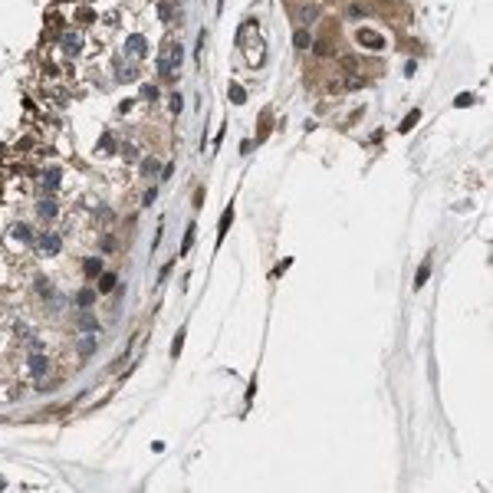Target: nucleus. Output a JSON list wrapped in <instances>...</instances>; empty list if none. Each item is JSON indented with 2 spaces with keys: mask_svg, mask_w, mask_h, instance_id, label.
<instances>
[{
  "mask_svg": "<svg viewBox=\"0 0 493 493\" xmlns=\"http://www.w3.org/2000/svg\"><path fill=\"white\" fill-rule=\"evenodd\" d=\"M155 96H158V89H155V86H145L142 89V99H155Z\"/></svg>",
  "mask_w": 493,
  "mask_h": 493,
  "instance_id": "28",
  "label": "nucleus"
},
{
  "mask_svg": "<svg viewBox=\"0 0 493 493\" xmlns=\"http://www.w3.org/2000/svg\"><path fill=\"white\" fill-rule=\"evenodd\" d=\"M96 352V336H82L79 339V355H92Z\"/></svg>",
  "mask_w": 493,
  "mask_h": 493,
  "instance_id": "11",
  "label": "nucleus"
},
{
  "mask_svg": "<svg viewBox=\"0 0 493 493\" xmlns=\"http://www.w3.org/2000/svg\"><path fill=\"white\" fill-rule=\"evenodd\" d=\"M362 86H365V76H349V82L342 89H362Z\"/></svg>",
  "mask_w": 493,
  "mask_h": 493,
  "instance_id": "27",
  "label": "nucleus"
},
{
  "mask_svg": "<svg viewBox=\"0 0 493 493\" xmlns=\"http://www.w3.org/2000/svg\"><path fill=\"white\" fill-rule=\"evenodd\" d=\"M26 368H30V375H33V378H40V375H43L46 368H50V362H46L43 355L36 352V355H30V362H26Z\"/></svg>",
  "mask_w": 493,
  "mask_h": 493,
  "instance_id": "5",
  "label": "nucleus"
},
{
  "mask_svg": "<svg viewBox=\"0 0 493 493\" xmlns=\"http://www.w3.org/2000/svg\"><path fill=\"white\" fill-rule=\"evenodd\" d=\"M227 96H230V102H237V105H243V102H247V92H243L240 86H230Z\"/></svg>",
  "mask_w": 493,
  "mask_h": 493,
  "instance_id": "19",
  "label": "nucleus"
},
{
  "mask_svg": "<svg viewBox=\"0 0 493 493\" xmlns=\"http://www.w3.org/2000/svg\"><path fill=\"white\" fill-rule=\"evenodd\" d=\"M13 237H17V240H26V243H33V230L26 227V224H17V227H13Z\"/></svg>",
  "mask_w": 493,
  "mask_h": 493,
  "instance_id": "17",
  "label": "nucleus"
},
{
  "mask_svg": "<svg viewBox=\"0 0 493 493\" xmlns=\"http://www.w3.org/2000/svg\"><path fill=\"white\" fill-rule=\"evenodd\" d=\"M427 276H431V266H421V270H417V276H415V286H417V289L427 283Z\"/></svg>",
  "mask_w": 493,
  "mask_h": 493,
  "instance_id": "23",
  "label": "nucleus"
},
{
  "mask_svg": "<svg viewBox=\"0 0 493 493\" xmlns=\"http://www.w3.org/2000/svg\"><path fill=\"white\" fill-rule=\"evenodd\" d=\"M316 17H319V7H316V3H306V7L299 10V20H303V23H312Z\"/></svg>",
  "mask_w": 493,
  "mask_h": 493,
  "instance_id": "12",
  "label": "nucleus"
},
{
  "mask_svg": "<svg viewBox=\"0 0 493 493\" xmlns=\"http://www.w3.org/2000/svg\"><path fill=\"white\" fill-rule=\"evenodd\" d=\"M79 46H82V40H79V33H76V30H69V33L63 36V50H66L69 56H79Z\"/></svg>",
  "mask_w": 493,
  "mask_h": 493,
  "instance_id": "6",
  "label": "nucleus"
},
{
  "mask_svg": "<svg viewBox=\"0 0 493 493\" xmlns=\"http://www.w3.org/2000/svg\"><path fill=\"white\" fill-rule=\"evenodd\" d=\"M76 322H79V329H82V332H96V329H99V319H96V316H89V312H82Z\"/></svg>",
  "mask_w": 493,
  "mask_h": 493,
  "instance_id": "10",
  "label": "nucleus"
},
{
  "mask_svg": "<svg viewBox=\"0 0 493 493\" xmlns=\"http://www.w3.org/2000/svg\"><path fill=\"white\" fill-rule=\"evenodd\" d=\"M112 286H115V276L112 273H99V293H112Z\"/></svg>",
  "mask_w": 493,
  "mask_h": 493,
  "instance_id": "15",
  "label": "nucleus"
},
{
  "mask_svg": "<svg viewBox=\"0 0 493 493\" xmlns=\"http://www.w3.org/2000/svg\"><path fill=\"white\" fill-rule=\"evenodd\" d=\"M181 105H184V102H181V96H171V112H181Z\"/></svg>",
  "mask_w": 493,
  "mask_h": 493,
  "instance_id": "29",
  "label": "nucleus"
},
{
  "mask_svg": "<svg viewBox=\"0 0 493 493\" xmlns=\"http://www.w3.org/2000/svg\"><path fill=\"white\" fill-rule=\"evenodd\" d=\"M115 76H119V82H131V79H138V73H135V66H129L125 59H115Z\"/></svg>",
  "mask_w": 493,
  "mask_h": 493,
  "instance_id": "3",
  "label": "nucleus"
},
{
  "mask_svg": "<svg viewBox=\"0 0 493 493\" xmlns=\"http://www.w3.org/2000/svg\"><path fill=\"white\" fill-rule=\"evenodd\" d=\"M359 43L362 46H372V50H385V36L375 30H359Z\"/></svg>",
  "mask_w": 493,
  "mask_h": 493,
  "instance_id": "2",
  "label": "nucleus"
},
{
  "mask_svg": "<svg viewBox=\"0 0 493 493\" xmlns=\"http://www.w3.org/2000/svg\"><path fill=\"white\" fill-rule=\"evenodd\" d=\"M158 17H161V20H171V17H175V7H171V3H158Z\"/></svg>",
  "mask_w": 493,
  "mask_h": 493,
  "instance_id": "24",
  "label": "nucleus"
},
{
  "mask_svg": "<svg viewBox=\"0 0 493 493\" xmlns=\"http://www.w3.org/2000/svg\"><path fill=\"white\" fill-rule=\"evenodd\" d=\"M230 220H234V208H227L224 210V217H220V237L227 234V227H230Z\"/></svg>",
  "mask_w": 493,
  "mask_h": 493,
  "instance_id": "22",
  "label": "nucleus"
},
{
  "mask_svg": "<svg viewBox=\"0 0 493 493\" xmlns=\"http://www.w3.org/2000/svg\"><path fill=\"white\" fill-rule=\"evenodd\" d=\"M293 43H296V50H306V46L312 43V36H309V30H296Z\"/></svg>",
  "mask_w": 493,
  "mask_h": 493,
  "instance_id": "14",
  "label": "nucleus"
},
{
  "mask_svg": "<svg viewBox=\"0 0 493 493\" xmlns=\"http://www.w3.org/2000/svg\"><path fill=\"white\" fill-rule=\"evenodd\" d=\"M40 217H46V220L56 217V204L53 201H43V204H40Z\"/></svg>",
  "mask_w": 493,
  "mask_h": 493,
  "instance_id": "21",
  "label": "nucleus"
},
{
  "mask_svg": "<svg viewBox=\"0 0 493 493\" xmlns=\"http://www.w3.org/2000/svg\"><path fill=\"white\" fill-rule=\"evenodd\" d=\"M417 122H421V109H411V112H408V115H405V119H401V125H398V131L405 135V131H411V129H415Z\"/></svg>",
  "mask_w": 493,
  "mask_h": 493,
  "instance_id": "9",
  "label": "nucleus"
},
{
  "mask_svg": "<svg viewBox=\"0 0 493 493\" xmlns=\"http://www.w3.org/2000/svg\"><path fill=\"white\" fill-rule=\"evenodd\" d=\"M82 270H86V276H99L102 273V260H99V257H89Z\"/></svg>",
  "mask_w": 493,
  "mask_h": 493,
  "instance_id": "13",
  "label": "nucleus"
},
{
  "mask_svg": "<svg viewBox=\"0 0 493 493\" xmlns=\"http://www.w3.org/2000/svg\"><path fill=\"white\" fill-rule=\"evenodd\" d=\"M194 234H197V227L191 224V227H187V237H184V243H181V253H184V250H191V243H194Z\"/></svg>",
  "mask_w": 493,
  "mask_h": 493,
  "instance_id": "25",
  "label": "nucleus"
},
{
  "mask_svg": "<svg viewBox=\"0 0 493 493\" xmlns=\"http://www.w3.org/2000/svg\"><path fill=\"white\" fill-rule=\"evenodd\" d=\"M96 303V293H89V289H82V293H76V306H82V309H89Z\"/></svg>",
  "mask_w": 493,
  "mask_h": 493,
  "instance_id": "18",
  "label": "nucleus"
},
{
  "mask_svg": "<svg viewBox=\"0 0 493 493\" xmlns=\"http://www.w3.org/2000/svg\"><path fill=\"white\" fill-rule=\"evenodd\" d=\"M155 197H158V187H152V191L145 194V204H155Z\"/></svg>",
  "mask_w": 493,
  "mask_h": 493,
  "instance_id": "30",
  "label": "nucleus"
},
{
  "mask_svg": "<svg viewBox=\"0 0 493 493\" xmlns=\"http://www.w3.org/2000/svg\"><path fill=\"white\" fill-rule=\"evenodd\" d=\"M473 102H477V99H473L470 92H460V96L454 99V105H457V109H467V105H473Z\"/></svg>",
  "mask_w": 493,
  "mask_h": 493,
  "instance_id": "20",
  "label": "nucleus"
},
{
  "mask_svg": "<svg viewBox=\"0 0 493 493\" xmlns=\"http://www.w3.org/2000/svg\"><path fill=\"white\" fill-rule=\"evenodd\" d=\"M184 339H187V332H184V329H178L175 342H171V359H178V355H181V345H184Z\"/></svg>",
  "mask_w": 493,
  "mask_h": 493,
  "instance_id": "16",
  "label": "nucleus"
},
{
  "mask_svg": "<svg viewBox=\"0 0 493 493\" xmlns=\"http://www.w3.org/2000/svg\"><path fill=\"white\" fill-rule=\"evenodd\" d=\"M59 178H63V171H59V168H50V171L43 175V184H40V187L50 194V191H56V187H59Z\"/></svg>",
  "mask_w": 493,
  "mask_h": 493,
  "instance_id": "7",
  "label": "nucleus"
},
{
  "mask_svg": "<svg viewBox=\"0 0 493 493\" xmlns=\"http://www.w3.org/2000/svg\"><path fill=\"white\" fill-rule=\"evenodd\" d=\"M59 247H63V240H59L56 234H43V237H40V250L43 253H56Z\"/></svg>",
  "mask_w": 493,
  "mask_h": 493,
  "instance_id": "8",
  "label": "nucleus"
},
{
  "mask_svg": "<svg viewBox=\"0 0 493 493\" xmlns=\"http://www.w3.org/2000/svg\"><path fill=\"white\" fill-rule=\"evenodd\" d=\"M181 59H184V50H181L178 43H171L161 56H158V66H155V69H158V76H161V79H175Z\"/></svg>",
  "mask_w": 493,
  "mask_h": 493,
  "instance_id": "1",
  "label": "nucleus"
},
{
  "mask_svg": "<svg viewBox=\"0 0 493 493\" xmlns=\"http://www.w3.org/2000/svg\"><path fill=\"white\" fill-rule=\"evenodd\" d=\"M125 50H129V56H145V50H148V43H145L142 33H131L129 43H125Z\"/></svg>",
  "mask_w": 493,
  "mask_h": 493,
  "instance_id": "4",
  "label": "nucleus"
},
{
  "mask_svg": "<svg viewBox=\"0 0 493 493\" xmlns=\"http://www.w3.org/2000/svg\"><path fill=\"white\" fill-rule=\"evenodd\" d=\"M155 171H158V158H148V161L142 164V175L148 178V175H155Z\"/></svg>",
  "mask_w": 493,
  "mask_h": 493,
  "instance_id": "26",
  "label": "nucleus"
}]
</instances>
